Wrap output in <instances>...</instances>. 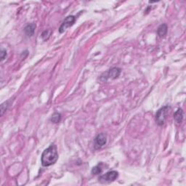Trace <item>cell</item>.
<instances>
[{"instance_id": "9", "label": "cell", "mask_w": 186, "mask_h": 186, "mask_svg": "<svg viewBox=\"0 0 186 186\" xmlns=\"http://www.w3.org/2000/svg\"><path fill=\"white\" fill-rule=\"evenodd\" d=\"M168 31V27L166 24H161V26L159 27L157 31V34L160 37H164L167 34Z\"/></svg>"}, {"instance_id": "13", "label": "cell", "mask_w": 186, "mask_h": 186, "mask_svg": "<svg viewBox=\"0 0 186 186\" xmlns=\"http://www.w3.org/2000/svg\"><path fill=\"white\" fill-rule=\"evenodd\" d=\"M8 102H5L4 103H2L1 105V115L2 116L3 114H4V112L5 111H6V109L8 108Z\"/></svg>"}, {"instance_id": "4", "label": "cell", "mask_w": 186, "mask_h": 186, "mask_svg": "<svg viewBox=\"0 0 186 186\" xmlns=\"http://www.w3.org/2000/svg\"><path fill=\"white\" fill-rule=\"evenodd\" d=\"M119 176V173L116 171H110L104 174L99 177V181L102 183H108L111 182L116 180Z\"/></svg>"}, {"instance_id": "3", "label": "cell", "mask_w": 186, "mask_h": 186, "mask_svg": "<svg viewBox=\"0 0 186 186\" xmlns=\"http://www.w3.org/2000/svg\"><path fill=\"white\" fill-rule=\"evenodd\" d=\"M121 72V69L120 68H112L102 74L100 76V80L102 81H107L108 79H116L120 76Z\"/></svg>"}, {"instance_id": "12", "label": "cell", "mask_w": 186, "mask_h": 186, "mask_svg": "<svg viewBox=\"0 0 186 186\" xmlns=\"http://www.w3.org/2000/svg\"><path fill=\"white\" fill-rule=\"evenodd\" d=\"M50 34H51V31L47 30V31H44V32L42 33V34H41V37H42V39L44 40H47L49 39Z\"/></svg>"}, {"instance_id": "8", "label": "cell", "mask_w": 186, "mask_h": 186, "mask_svg": "<svg viewBox=\"0 0 186 186\" xmlns=\"http://www.w3.org/2000/svg\"><path fill=\"white\" fill-rule=\"evenodd\" d=\"M174 119L177 124H180L183 120V111L182 109L179 108L174 114Z\"/></svg>"}, {"instance_id": "11", "label": "cell", "mask_w": 186, "mask_h": 186, "mask_svg": "<svg viewBox=\"0 0 186 186\" xmlns=\"http://www.w3.org/2000/svg\"><path fill=\"white\" fill-rule=\"evenodd\" d=\"M60 120H61V114L60 113H54L51 116V119H50V121L52 122L55 123V124L60 122Z\"/></svg>"}, {"instance_id": "6", "label": "cell", "mask_w": 186, "mask_h": 186, "mask_svg": "<svg viewBox=\"0 0 186 186\" xmlns=\"http://www.w3.org/2000/svg\"><path fill=\"white\" fill-rule=\"evenodd\" d=\"M76 21V17L74 15H69V16L66 17L65 18V20H63V23L60 26V29H59V32L60 33H63L68 28L72 26L74 24V23Z\"/></svg>"}, {"instance_id": "1", "label": "cell", "mask_w": 186, "mask_h": 186, "mask_svg": "<svg viewBox=\"0 0 186 186\" xmlns=\"http://www.w3.org/2000/svg\"><path fill=\"white\" fill-rule=\"evenodd\" d=\"M58 159V154L57 146L55 144H51L49 147L43 151L41 154V161L44 166H51L56 163Z\"/></svg>"}, {"instance_id": "14", "label": "cell", "mask_w": 186, "mask_h": 186, "mask_svg": "<svg viewBox=\"0 0 186 186\" xmlns=\"http://www.w3.org/2000/svg\"><path fill=\"white\" fill-rule=\"evenodd\" d=\"M6 56H7L6 50L2 49V50H1V60H2V61L5 60V58H6Z\"/></svg>"}, {"instance_id": "5", "label": "cell", "mask_w": 186, "mask_h": 186, "mask_svg": "<svg viewBox=\"0 0 186 186\" xmlns=\"http://www.w3.org/2000/svg\"><path fill=\"white\" fill-rule=\"evenodd\" d=\"M107 142V135L104 133H100L96 136L94 140V148L95 150H99L103 147Z\"/></svg>"}, {"instance_id": "7", "label": "cell", "mask_w": 186, "mask_h": 186, "mask_svg": "<svg viewBox=\"0 0 186 186\" xmlns=\"http://www.w3.org/2000/svg\"><path fill=\"white\" fill-rule=\"evenodd\" d=\"M35 29H36L35 24L30 23V24H28L25 27V29H24V31H25V34H26L28 36H32L34 34Z\"/></svg>"}, {"instance_id": "10", "label": "cell", "mask_w": 186, "mask_h": 186, "mask_svg": "<svg viewBox=\"0 0 186 186\" xmlns=\"http://www.w3.org/2000/svg\"><path fill=\"white\" fill-rule=\"evenodd\" d=\"M102 165H103V164H102V162H100V164H98V165H96L95 166H94V167L92 169L91 173L94 175H100V174L101 173L102 171Z\"/></svg>"}, {"instance_id": "2", "label": "cell", "mask_w": 186, "mask_h": 186, "mask_svg": "<svg viewBox=\"0 0 186 186\" xmlns=\"http://www.w3.org/2000/svg\"><path fill=\"white\" fill-rule=\"evenodd\" d=\"M171 107L169 106V105H166L159 109L157 111L156 114V121L158 125L159 126H162L164 124L165 121H166V119H167V116L169 113Z\"/></svg>"}]
</instances>
